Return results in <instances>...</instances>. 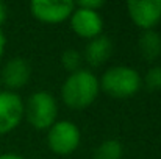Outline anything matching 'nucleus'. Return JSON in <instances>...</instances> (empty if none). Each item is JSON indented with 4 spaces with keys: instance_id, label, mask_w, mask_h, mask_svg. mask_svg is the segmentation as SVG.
I'll use <instances>...</instances> for the list:
<instances>
[{
    "instance_id": "obj_1",
    "label": "nucleus",
    "mask_w": 161,
    "mask_h": 159,
    "mask_svg": "<svg viewBox=\"0 0 161 159\" xmlns=\"http://www.w3.org/2000/svg\"><path fill=\"white\" fill-rule=\"evenodd\" d=\"M100 92L99 78L88 69L70 73L61 86V98L72 109H85L94 103Z\"/></svg>"
},
{
    "instance_id": "obj_2",
    "label": "nucleus",
    "mask_w": 161,
    "mask_h": 159,
    "mask_svg": "<svg viewBox=\"0 0 161 159\" xmlns=\"http://www.w3.org/2000/svg\"><path fill=\"white\" fill-rule=\"evenodd\" d=\"M100 89L113 98H128L138 94L142 80L136 69L128 66H113L99 80Z\"/></svg>"
},
{
    "instance_id": "obj_3",
    "label": "nucleus",
    "mask_w": 161,
    "mask_h": 159,
    "mask_svg": "<svg viewBox=\"0 0 161 159\" xmlns=\"http://www.w3.org/2000/svg\"><path fill=\"white\" fill-rule=\"evenodd\" d=\"M28 123L36 130H49L58 115L56 98L47 91H38L31 94L27 100L25 112Z\"/></svg>"
},
{
    "instance_id": "obj_4",
    "label": "nucleus",
    "mask_w": 161,
    "mask_h": 159,
    "mask_svg": "<svg viewBox=\"0 0 161 159\" xmlns=\"http://www.w3.org/2000/svg\"><path fill=\"white\" fill-rule=\"evenodd\" d=\"M81 140L80 128L70 120H56L49 128L47 145L55 155L67 156L74 153Z\"/></svg>"
},
{
    "instance_id": "obj_5",
    "label": "nucleus",
    "mask_w": 161,
    "mask_h": 159,
    "mask_svg": "<svg viewBox=\"0 0 161 159\" xmlns=\"http://www.w3.org/2000/svg\"><path fill=\"white\" fill-rule=\"evenodd\" d=\"M25 106L19 94L0 91V134H6L17 128L24 119Z\"/></svg>"
},
{
    "instance_id": "obj_6",
    "label": "nucleus",
    "mask_w": 161,
    "mask_h": 159,
    "mask_svg": "<svg viewBox=\"0 0 161 159\" xmlns=\"http://www.w3.org/2000/svg\"><path fill=\"white\" fill-rule=\"evenodd\" d=\"M127 11L141 30H153L161 20V0H130Z\"/></svg>"
},
{
    "instance_id": "obj_7",
    "label": "nucleus",
    "mask_w": 161,
    "mask_h": 159,
    "mask_svg": "<svg viewBox=\"0 0 161 159\" xmlns=\"http://www.w3.org/2000/svg\"><path fill=\"white\" fill-rule=\"evenodd\" d=\"M75 9L74 2H52V0H35L30 3L31 14L44 24H59L70 17Z\"/></svg>"
},
{
    "instance_id": "obj_8",
    "label": "nucleus",
    "mask_w": 161,
    "mask_h": 159,
    "mask_svg": "<svg viewBox=\"0 0 161 159\" xmlns=\"http://www.w3.org/2000/svg\"><path fill=\"white\" fill-rule=\"evenodd\" d=\"M70 28L80 38L94 39L102 34L103 19L99 14V11H91L77 6L70 14Z\"/></svg>"
},
{
    "instance_id": "obj_9",
    "label": "nucleus",
    "mask_w": 161,
    "mask_h": 159,
    "mask_svg": "<svg viewBox=\"0 0 161 159\" xmlns=\"http://www.w3.org/2000/svg\"><path fill=\"white\" fill-rule=\"evenodd\" d=\"M30 75H31V67L30 62L25 58H11L9 61L5 62V66L2 67L0 72V80L3 83L5 87H8L6 91H16L24 87L28 81H30Z\"/></svg>"
},
{
    "instance_id": "obj_10",
    "label": "nucleus",
    "mask_w": 161,
    "mask_h": 159,
    "mask_svg": "<svg viewBox=\"0 0 161 159\" xmlns=\"http://www.w3.org/2000/svg\"><path fill=\"white\" fill-rule=\"evenodd\" d=\"M111 53H113L111 39L108 36H105V34H100V36H97L94 39H89V42L86 44V47H85V59H86V62L89 66L99 67L111 56Z\"/></svg>"
},
{
    "instance_id": "obj_11",
    "label": "nucleus",
    "mask_w": 161,
    "mask_h": 159,
    "mask_svg": "<svg viewBox=\"0 0 161 159\" xmlns=\"http://www.w3.org/2000/svg\"><path fill=\"white\" fill-rule=\"evenodd\" d=\"M138 47H139L141 56L146 61H149V62L157 61L161 55V34L155 30L142 31V34L139 36V41H138Z\"/></svg>"
},
{
    "instance_id": "obj_12",
    "label": "nucleus",
    "mask_w": 161,
    "mask_h": 159,
    "mask_svg": "<svg viewBox=\"0 0 161 159\" xmlns=\"http://www.w3.org/2000/svg\"><path fill=\"white\" fill-rule=\"evenodd\" d=\"M124 155V147L116 139L103 140L94 151V159H120Z\"/></svg>"
},
{
    "instance_id": "obj_13",
    "label": "nucleus",
    "mask_w": 161,
    "mask_h": 159,
    "mask_svg": "<svg viewBox=\"0 0 161 159\" xmlns=\"http://www.w3.org/2000/svg\"><path fill=\"white\" fill-rule=\"evenodd\" d=\"M81 58H83L81 53L78 52L77 49H67V50H64L63 55H61V64H63V67H64L67 72L74 73V72L80 70Z\"/></svg>"
},
{
    "instance_id": "obj_14",
    "label": "nucleus",
    "mask_w": 161,
    "mask_h": 159,
    "mask_svg": "<svg viewBox=\"0 0 161 159\" xmlns=\"http://www.w3.org/2000/svg\"><path fill=\"white\" fill-rule=\"evenodd\" d=\"M144 81L149 91H161V66H152L147 70Z\"/></svg>"
},
{
    "instance_id": "obj_15",
    "label": "nucleus",
    "mask_w": 161,
    "mask_h": 159,
    "mask_svg": "<svg viewBox=\"0 0 161 159\" xmlns=\"http://www.w3.org/2000/svg\"><path fill=\"white\" fill-rule=\"evenodd\" d=\"M103 5H105L103 0H80V2H77L78 8H85V9H91V11H99Z\"/></svg>"
},
{
    "instance_id": "obj_16",
    "label": "nucleus",
    "mask_w": 161,
    "mask_h": 159,
    "mask_svg": "<svg viewBox=\"0 0 161 159\" xmlns=\"http://www.w3.org/2000/svg\"><path fill=\"white\" fill-rule=\"evenodd\" d=\"M6 16H8V9H6L5 3H3V2H0V25L6 20Z\"/></svg>"
},
{
    "instance_id": "obj_17",
    "label": "nucleus",
    "mask_w": 161,
    "mask_h": 159,
    "mask_svg": "<svg viewBox=\"0 0 161 159\" xmlns=\"http://www.w3.org/2000/svg\"><path fill=\"white\" fill-rule=\"evenodd\" d=\"M5 45H6V38H5V33L0 27V58L3 56V52H5Z\"/></svg>"
},
{
    "instance_id": "obj_18",
    "label": "nucleus",
    "mask_w": 161,
    "mask_h": 159,
    "mask_svg": "<svg viewBox=\"0 0 161 159\" xmlns=\"http://www.w3.org/2000/svg\"><path fill=\"white\" fill-rule=\"evenodd\" d=\"M0 159H27L20 155H16V153H5V155H0Z\"/></svg>"
}]
</instances>
